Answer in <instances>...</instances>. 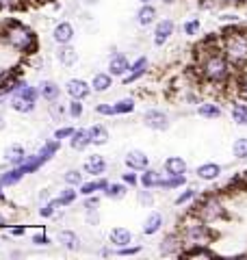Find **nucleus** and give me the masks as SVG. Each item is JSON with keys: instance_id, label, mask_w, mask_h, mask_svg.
Listing matches in <instances>:
<instances>
[{"instance_id": "nucleus-41", "label": "nucleus", "mask_w": 247, "mask_h": 260, "mask_svg": "<svg viewBox=\"0 0 247 260\" xmlns=\"http://www.w3.org/2000/svg\"><path fill=\"white\" fill-rule=\"evenodd\" d=\"M68 115L74 117V119H78L82 115V102L76 100V98H72V102L68 104Z\"/></svg>"}, {"instance_id": "nucleus-52", "label": "nucleus", "mask_w": 247, "mask_h": 260, "mask_svg": "<svg viewBox=\"0 0 247 260\" xmlns=\"http://www.w3.org/2000/svg\"><path fill=\"white\" fill-rule=\"evenodd\" d=\"M11 234H13V237H22V234H24V228H13Z\"/></svg>"}, {"instance_id": "nucleus-14", "label": "nucleus", "mask_w": 247, "mask_h": 260, "mask_svg": "<svg viewBox=\"0 0 247 260\" xmlns=\"http://www.w3.org/2000/svg\"><path fill=\"white\" fill-rule=\"evenodd\" d=\"M52 39L59 46L72 44V39H74V26H72V22H59V24H56L54 30H52Z\"/></svg>"}, {"instance_id": "nucleus-4", "label": "nucleus", "mask_w": 247, "mask_h": 260, "mask_svg": "<svg viewBox=\"0 0 247 260\" xmlns=\"http://www.w3.org/2000/svg\"><path fill=\"white\" fill-rule=\"evenodd\" d=\"M193 215L204 219L206 223H212V221H219V219L226 217V206L217 195H204V198L195 204Z\"/></svg>"}, {"instance_id": "nucleus-3", "label": "nucleus", "mask_w": 247, "mask_h": 260, "mask_svg": "<svg viewBox=\"0 0 247 260\" xmlns=\"http://www.w3.org/2000/svg\"><path fill=\"white\" fill-rule=\"evenodd\" d=\"M221 48L232 63V68H243L247 63V32L230 28L224 37H221Z\"/></svg>"}, {"instance_id": "nucleus-20", "label": "nucleus", "mask_w": 247, "mask_h": 260, "mask_svg": "<svg viewBox=\"0 0 247 260\" xmlns=\"http://www.w3.org/2000/svg\"><path fill=\"white\" fill-rule=\"evenodd\" d=\"M163 176H165V174H161V172H156V169L147 167V169H143V174L139 176V184H141L143 189H159Z\"/></svg>"}, {"instance_id": "nucleus-33", "label": "nucleus", "mask_w": 247, "mask_h": 260, "mask_svg": "<svg viewBox=\"0 0 247 260\" xmlns=\"http://www.w3.org/2000/svg\"><path fill=\"white\" fill-rule=\"evenodd\" d=\"M89 133H91V143L94 145H104L109 141V128L102 126V124H96L89 128Z\"/></svg>"}, {"instance_id": "nucleus-53", "label": "nucleus", "mask_w": 247, "mask_h": 260, "mask_svg": "<svg viewBox=\"0 0 247 260\" xmlns=\"http://www.w3.org/2000/svg\"><path fill=\"white\" fill-rule=\"evenodd\" d=\"M5 223H7V219H5V215H0V228H5Z\"/></svg>"}, {"instance_id": "nucleus-16", "label": "nucleus", "mask_w": 247, "mask_h": 260, "mask_svg": "<svg viewBox=\"0 0 247 260\" xmlns=\"http://www.w3.org/2000/svg\"><path fill=\"white\" fill-rule=\"evenodd\" d=\"M147 65H150V61H147V56H139V59L130 65V72L126 76H123V83L130 85V83H135V80L141 78L145 72H147Z\"/></svg>"}, {"instance_id": "nucleus-27", "label": "nucleus", "mask_w": 247, "mask_h": 260, "mask_svg": "<svg viewBox=\"0 0 247 260\" xmlns=\"http://www.w3.org/2000/svg\"><path fill=\"white\" fill-rule=\"evenodd\" d=\"M24 176H26L24 167H22V165H15L13 169H9L7 174L0 176V186H13V184H18Z\"/></svg>"}, {"instance_id": "nucleus-8", "label": "nucleus", "mask_w": 247, "mask_h": 260, "mask_svg": "<svg viewBox=\"0 0 247 260\" xmlns=\"http://www.w3.org/2000/svg\"><path fill=\"white\" fill-rule=\"evenodd\" d=\"M65 89H68V95L76 98V100H85V98L94 91V87L89 85L87 80H80V78H70Z\"/></svg>"}, {"instance_id": "nucleus-46", "label": "nucleus", "mask_w": 247, "mask_h": 260, "mask_svg": "<svg viewBox=\"0 0 247 260\" xmlns=\"http://www.w3.org/2000/svg\"><path fill=\"white\" fill-rule=\"evenodd\" d=\"M139 202L145 206H152L154 204V195H152V189H143V191H139Z\"/></svg>"}, {"instance_id": "nucleus-35", "label": "nucleus", "mask_w": 247, "mask_h": 260, "mask_svg": "<svg viewBox=\"0 0 247 260\" xmlns=\"http://www.w3.org/2000/svg\"><path fill=\"white\" fill-rule=\"evenodd\" d=\"M59 148H61V141H59V139H52V141H46L44 145H41V150H39L37 154H39V156L44 158V162H46V160H50L56 152H59Z\"/></svg>"}, {"instance_id": "nucleus-36", "label": "nucleus", "mask_w": 247, "mask_h": 260, "mask_svg": "<svg viewBox=\"0 0 247 260\" xmlns=\"http://www.w3.org/2000/svg\"><path fill=\"white\" fill-rule=\"evenodd\" d=\"M113 107H115V113H117V115H126V113L135 111L137 100H135V98H121V100H117Z\"/></svg>"}, {"instance_id": "nucleus-19", "label": "nucleus", "mask_w": 247, "mask_h": 260, "mask_svg": "<svg viewBox=\"0 0 247 260\" xmlns=\"http://www.w3.org/2000/svg\"><path fill=\"white\" fill-rule=\"evenodd\" d=\"M56 241L61 243V247L65 249H70V251H78L80 249V239H78V234L74 232V230H61L59 234H56Z\"/></svg>"}, {"instance_id": "nucleus-12", "label": "nucleus", "mask_w": 247, "mask_h": 260, "mask_svg": "<svg viewBox=\"0 0 247 260\" xmlns=\"http://www.w3.org/2000/svg\"><path fill=\"white\" fill-rule=\"evenodd\" d=\"M187 169H189V165L182 156H169L163 162V172L167 176H184Z\"/></svg>"}, {"instance_id": "nucleus-5", "label": "nucleus", "mask_w": 247, "mask_h": 260, "mask_svg": "<svg viewBox=\"0 0 247 260\" xmlns=\"http://www.w3.org/2000/svg\"><path fill=\"white\" fill-rule=\"evenodd\" d=\"M184 237L180 232H169V234H165L163 241H161V245H159V251H161V256H182V251H184Z\"/></svg>"}, {"instance_id": "nucleus-26", "label": "nucleus", "mask_w": 247, "mask_h": 260, "mask_svg": "<svg viewBox=\"0 0 247 260\" xmlns=\"http://www.w3.org/2000/svg\"><path fill=\"white\" fill-rule=\"evenodd\" d=\"M109 184H111V182L106 180V178H98V180H91V182H82V184L78 186V191H80L82 198H89V195H94L96 191H104Z\"/></svg>"}, {"instance_id": "nucleus-2", "label": "nucleus", "mask_w": 247, "mask_h": 260, "mask_svg": "<svg viewBox=\"0 0 247 260\" xmlns=\"http://www.w3.org/2000/svg\"><path fill=\"white\" fill-rule=\"evenodd\" d=\"M3 37H5V42L13 48V50H18L22 54H30V52L37 50L35 30L28 28L26 24H22V22H9L7 24V28L3 30Z\"/></svg>"}, {"instance_id": "nucleus-9", "label": "nucleus", "mask_w": 247, "mask_h": 260, "mask_svg": "<svg viewBox=\"0 0 247 260\" xmlns=\"http://www.w3.org/2000/svg\"><path fill=\"white\" fill-rule=\"evenodd\" d=\"M130 65H133V63L128 61L126 54L115 52L111 56V61H109V74L111 76H126L128 72H130Z\"/></svg>"}, {"instance_id": "nucleus-18", "label": "nucleus", "mask_w": 247, "mask_h": 260, "mask_svg": "<svg viewBox=\"0 0 247 260\" xmlns=\"http://www.w3.org/2000/svg\"><path fill=\"white\" fill-rule=\"evenodd\" d=\"M156 18H159V11H156V7L152 3L139 7V11H137V24L139 26H150V24L156 22Z\"/></svg>"}, {"instance_id": "nucleus-48", "label": "nucleus", "mask_w": 247, "mask_h": 260, "mask_svg": "<svg viewBox=\"0 0 247 260\" xmlns=\"http://www.w3.org/2000/svg\"><path fill=\"white\" fill-rule=\"evenodd\" d=\"M121 180L126 182L128 186H137V184H139V178H137V174H135V169H133L130 174H123V176H121Z\"/></svg>"}, {"instance_id": "nucleus-32", "label": "nucleus", "mask_w": 247, "mask_h": 260, "mask_svg": "<svg viewBox=\"0 0 247 260\" xmlns=\"http://www.w3.org/2000/svg\"><path fill=\"white\" fill-rule=\"evenodd\" d=\"M9 102H11V109L15 113H24V115H26V113L35 111V104L28 102V100H24V98H20L18 93H11V100Z\"/></svg>"}, {"instance_id": "nucleus-44", "label": "nucleus", "mask_w": 247, "mask_h": 260, "mask_svg": "<svg viewBox=\"0 0 247 260\" xmlns=\"http://www.w3.org/2000/svg\"><path fill=\"white\" fill-rule=\"evenodd\" d=\"M76 133V128H72V126H63V128H59V130H54V139H59V141H63V139H72V135Z\"/></svg>"}, {"instance_id": "nucleus-23", "label": "nucleus", "mask_w": 247, "mask_h": 260, "mask_svg": "<svg viewBox=\"0 0 247 260\" xmlns=\"http://www.w3.org/2000/svg\"><path fill=\"white\" fill-rule=\"evenodd\" d=\"M39 91H41V98L48 102H56L61 95V87L54 83V80H41L39 85Z\"/></svg>"}, {"instance_id": "nucleus-51", "label": "nucleus", "mask_w": 247, "mask_h": 260, "mask_svg": "<svg viewBox=\"0 0 247 260\" xmlns=\"http://www.w3.org/2000/svg\"><path fill=\"white\" fill-rule=\"evenodd\" d=\"M15 0H0V9H5V7H13Z\"/></svg>"}, {"instance_id": "nucleus-21", "label": "nucleus", "mask_w": 247, "mask_h": 260, "mask_svg": "<svg viewBox=\"0 0 247 260\" xmlns=\"http://www.w3.org/2000/svg\"><path fill=\"white\" fill-rule=\"evenodd\" d=\"M230 117L236 126H247V100H234L230 107Z\"/></svg>"}, {"instance_id": "nucleus-50", "label": "nucleus", "mask_w": 247, "mask_h": 260, "mask_svg": "<svg viewBox=\"0 0 247 260\" xmlns=\"http://www.w3.org/2000/svg\"><path fill=\"white\" fill-rule=\"evenodd\" d=\"M219 3H224V5H245L247 0H219Z\"/></svg>"}, {"instance_id": "nucleus-34", "label": "nucleus", "mask_w": 247, "mask_h": 260, "mask_svg": "<svg viewBox=\"0 0 247 260\" xmlns=\"http://www.w3.org/2000/svg\"><path fill=\"white\" fill-rule=\"evenodd\" d=\"M78 193H80V191H74V189H72V184H70L68 189H63L54 200H56V204H59L61 208H65V206H70V204H74V202H76Z\"/></svg>"}, {"instance_id": "nucleus-54", "label": "nucleus", "mask_w": 247, "mask_h": 260, "mask_svg": "<svg viewBox=\"0 0 247 260\" xmlns=\"http://www.w3.org/2000/svg\"><path fill=\"white\" fill-rule=\"evenodd\" d=\"M5 202V193H3V186H0V204Z\"/></svg>"}, {"instance_id": "nucleus-11", "label": "nucleus", "mask_w": 247, "mask_h": 260, "mask_svg": "<svg viewBox=\"0 0 247 260\" xmlns=\"http://www.w3.org/2000/svg\"><path fill=\"white\" fill-rule=\"evenodd\" d=\"M126 165L128 169H135V172H143V169L150 167V156L141 150H130L126 154Z\"/></svg>"}, {"instance_id": "nucleus-56", "label": "nucleus", "mask_w": 247, "mask_h": 260, "mask_svg": "<svg viewBox=\"0 0 247 260\" xmlns=\"http://www.w3.org/2000/svg\"><path fill=\"white\" fill-rule=\"evenodd\" d=\"M139 3H141V5H147V3H152V0H139Z\"/></svg>"}, {"instance_id": "nucleus-22", "label": "nucleus", "mask_w": 247, "mask_h": 260, "mask_svg": "<svg viewBox=\"0 0 247 260\" xmlns=\"http://www.w3.org/2000/svg\"><path fill=\"white\" fill-rule=\"evenodd\" d=\"M197 115L204 119H219L224 115V109H221V104H217V102H200Z\"/></svg>"}, {"instance_id": "nucleus-43", "label": "nucleus", "mask_w": 247, "mask_h": 260, "mask_svg": "<svg viewBox=\"0 0 247 260\" xmlns=\"http://www.w3.org/2000/svg\"><path fill=\"white\" fill-rule=\"evenodd\" d=\"M141 249H143L141 245H126V247H117L115 249V254L117 256H137Z\"/></svg>"}, {"instance_id": "nucleus-30", "label": "nucleus", "mask_w": 247, "mask_h": 260, "mask_svg": "<svg viewBox=\"0 0 247 260\" xmlns=\"http://www.w3.org/2000/svg\"><path fill=\"white\" fill-rule=\"evenodd\" d=\"M104 193V198H109V200H123L126 198V193H128V184L126 182H115V184H109L106 189L102 191Z\"/></svg>"}, {"instance_id": "nucleus-42", "label": "nucleus", "mask_w": 247, "mask_h": 260, "mask_svg": "<svg viewBox=\"0 0 247 260\" xmlns=\"http://www.w3.org/2000/svg\"><path fill=\"white\" fill-rule=\"evenodd\" d=\"M65 182L72 184V186H80L82 184V174L78 172V169H72V172L65 174Z\"/></svg>"}, {"instance_id": "nucleus-28", "label": "nucleus", "mask_w": 247, "mask_h": 260, "mask_svg": "<svg viewBox=\"0 0 247 260\" xmlns=\"http://www.w3.org/2000/svg\"><path fill=\"white\" fill-rule=\"evenodd\" d=\"M91 87L96 93H102V91H109L113 87V76L109 72H100V74H96L94 80H91Z\"/></svg>"}, {"instance_id": "nucleus-17", "label": "nucleus", "mask_w": 247, "mask_h": 260, "mask_svg": "<svg viewBox=\"0 0 247 260\" xmlns=\"http://www.w3.org/2000/svg\"><path fill=\"white\" fill-rule=\"evenodd\" d=\"M109 241L113 247H126L133 243V232L128 228H113L109 232Z\"/></svg>"}, {"instance_id": "nucleus-47", "label": "nucleus", "mask_w": 247, "mask_h": 260, "mask_svg": "<svg viewBox=\"0 0 247 260\" xmlns=\"http://www.w3.org/2000/svg\"><path fill=\"white\" fill-rule=\"evenodd\" d=\"M96 113H100V115H117V113H115V107H113V104H98V107H96Z\"/></svg>"}, {"instance_id": "nucleus-29", "label": "nucleus", "mask_w": 247, "mask_h": 260, "mask_svg": "<svg viewBox=\"0 0 247 260\" xmlns=\"http://www.w3.org/2000/svg\"><path fill=\"white\" fill-rule=\"evenodd\" d=\"M56 59H59L63 65H68V68H72L74 63L78 61V52L74 50V48L70 44H63L59 50H56Z\"/></svg>"}, {"instance_id": "nucleus-49", "label": "nucleus", "mask_w": 247, "mask_h": 260, "mask_svg": "<svg viewBox=\"0 0 247 260\" xmlns=\"http://www.w3.org/2000/svg\"><path fill=\"white\" fill-rule=\"evenodd\" d=\"M33 243H35V245H50V239L41 232V234H33Z\"/></svg>"}, {"instance_id": "nucleus-37", "label": "nucleus", "mask_w": 247, "mask_h": 260, "mask_svg": "<svg viewBox=\"0 0 247 260\" xmlns=\"http://www.w3.org/2000/svg\"><path fill=\"white\" fill-rule=\"evenodd\" d=\"M232 156L236 160H247V137H238L232 143Z\"/></svg>"}, {"instance_id": "nucleus-25", "label": "nucleus", "mask_w": 247, "mask_h": 260, "mask_svg": "<svg viewBox=\"0 0 247 260\" xmlns=\"http://www.w3.org/2000/svg\"><path fill=\"white\" fill-rule=\"evenodd\" d=\"M5 160L11 162L13 167L15 165H22V162L26 160V152H24V148H22L20 143H13V145H9V148L5 150Z\"/></svg>"}, {"instance_id": "nucleus-7", "label": "nucleus", "mask_w": 247, "mask_h": 260, "mask_svg": "<svg viewBox=\"0 0 247 260\" xmlns=\"http://www.w3.org/2000/svg\"><path fill=\"white\" fill-rule=\"evenodd\" d=\"M174 30H176V24L171 18H163L156 22V26H154V46H165L169 42V37L174 35Z\"/></svg>"}, {"instance_id": "nucleus-10", "label": "nucleus", "mask_w": 247, "mask_h": 260, "mask_svg": "<svg viewBox=\"0 0 247 260\" xmlns=\"http://www.w3.org/2000/svg\"><path fill=\"white\" fill-rule=\"evenodd\" d=\"M221 174H224V169H221L219 162H204V165L195 169V176L204 182H215V180H219Z\"/></svg>"}, {"instance_id": "nucleus-55", "label": "nucleus", "mask_w": 247, "mask_h": 260, "mask_svg": "<svg viewBox=\"0 0 247 260\" xmlns=\"http://www.w3.org/2000/svg\"><path fill=\"white\" fill-rule=\"evenodd\" d=\"M163 3H165V5H174L176 0H163Z\"/></svg>"}, {"instance_id": "nucleus-39", "label": "nucleus", "mask_w": 247, "mask_h": 260, "mask_svg": "<svg viewBox=\"0 0 247 260\" xmlns=\"http://www.w3.org/2000/svg\"><path fill=\"white\" fill-rule=\"evenodd\" d=\"M195 198H197V189H193V186H189V189H184L182 193L178 195L174 204H176V206H182V204H189V202H193Z\"/></svg>"}, {"instance_id": "nucleus-6", "label": "nucleus", "mask_w": 247, "mask_h": 260, "mask_svg": "<svg viewBox=\"0 0 247 260\" xmlns=\"http://www.w3.org/2000/svg\"><path fill=\"white\" fill-rule=\"evenodd\" d=\"M143 126L150 130H156V133H163V130H167L171 126V121L163 109H147L143 113Z\"/></svg>"}, {"instance_id": "nucleus-13", "label": "nucleus", "mask_w": 247, "mask_h": 260, "mask_svg": "<svg viewBox=\"0 0 247 260\" xmlns=\"http://www.w3.org/2000/svg\"><path fill=\"white\" fill-rule=\"evenodd\" d=\"M82 172L94 176V178H100L104 172H106V160L100 156V154H94V156H89L85 160V165H82Z\"/></svg>"}, {"instance_id": "nucleus-45", "label": "nucleus", "mask_w": 247, "mask_h": 260, "mask_svg": "<svg viewBox=\"0 0 247 260\" xmlns=\"http://www.w3.org/2000/svg\"><path fill=\"white\" fill-rule=\"evenodd\" d=\"M56 208H59V204H56V200H50L48 204H44V206L39 208V215L48 219V217H52V215H54V210H56Z\"/></svg>"}, {"instance_id": "nucleus-40", "label": "nucleus", "mask_w": 247, "mask_h": 260, "mask_svg": "<svg viewBox=\"0 0 247 260\" xmlns=\"http://www.w3.org/2000/svg\"><path fill=\"white\" fill-rule=\"evenodd\" d=\"M200 28H202V22L197 20V18H191V20H187V22L182 24L184 35H189V37H195L197 32H200Z\"/></svg>"}, {"instance_id": "nucleus-15", "label": "nucleus", "mask_w": 247, "mask_h": 260, "mask_svg": "<svg viewBox=\"0 0 247 260\" xmlns=\"http://www.w3.org/2000/svg\"><path fill=\"white\" fill-rule=\"evenodd\" d=\"M163 223H165L163 213H159V210H152V213L145 217V221H143V234H145V237H154L156 232H161Z\"/></svg>"}, {"instance_id": "nucleus-38", "label": "nucleus", "mask_w": 247, "mask_h": 260, "mask_svg": "<svg viewBox=\"0 0 247 260\" xmlns=\"http://www.w3.org/2000/svg\"><path fill=\"white\" fill-rule=\"evenodd\" d=\"M236 93L241 100H247V72H238L236 76Z\"/></svg>"}, {"instance_id": "nucleus-1", "label": "nucleus", "mask_w": 247, "mask_h": 260, "mask_svg": "<svg viewBox=\"0 0 247 260\" xmlns=\"http://www.w3.org/2000/svg\"><path fill=\"white\" fill-rule=\"evenodd\" d=\"M200 76L210 85H226L232 78V63L221 46L206 48V52L200 61Z\"/></svg>"}, {"instance_id": "nucleus-24", "label": "nucleus", "mask_w": 247, "mask_h": 260, "mask_svg": "<svg viewBox=\"0 0 247 260\" xmlns=\"http://www.w3.org/2000/svg\"><path fill=\"white\" fill-rule=\"evenodd\" d=\"M87 145H94V143H91V133H89V130H85V128L76 130V133L72 135V139H70V148H72V150H85Z\"/></svg>"}, {"instance_id": "nucleus-31", "label": "nucleus", "mask_w": 247, "mask_h": 260, "mask_svg": "<svg viewBox=\"0 0 247 260\" xmlns=\"http://www.w3.org/2000/svg\"><path fill=\"white\" fill-rule=\"evenodd\" d=\"M187 184V176H163V180L159 184V189L163 191H174V189H180V186Z\"/></svg>"}]
</instances>
